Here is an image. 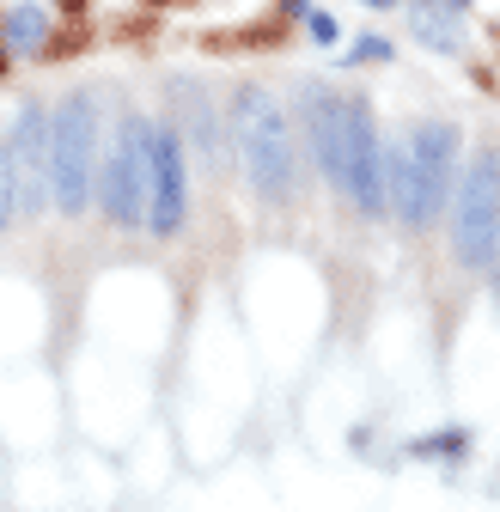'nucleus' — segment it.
I'll return each mask as SVG.
<instances>
[{
  "label": "nucleus",
  "mask_w": 500,
  "mask_h": 512,
  "mask_svg": "<svg viewBox=\"0 0 500 512\" xmlns=\"http://www.w3.org/2000/svg\"><path fill=\"white\" fill-rule=\"evenodd\" d=\"M458 128L452 122H415L403 147L385 159V189H391V208L409 220V226H427L440 220L446 202L458 196Z\"/></svg>",
  "instance_id": "f257e3e1"
},
{
  "label": "nucleus",
  "mask_w": 500,
  "mask_h": 512,
  "mask_svg": "<svg viewBox=\"0 0 500 512\" xmlns=\"http://www.w3.org/2000/svg\"><path fill=\"white\" fill-rule=\"evenodd\" d=\"M232 135H238V153H244V171L257 183V196L269 202H287L293 196V135H287V116L281 104L263 92V86H238L232 92Z\"/></svg>",
  "instance_id": "f03ea898"
},
{
  "label": "nucleus",
  "mask_w": 500,
  "mask_h": 512,
  "mask_svg": "<svg viewBox=\"0 0 500 512\" xmlns=\"http://www.w3.org/2000/svg\"><path fill=\"white\" fill-rule=\"evenodd\" d=\"M98 110L86 92L61 98V110L49 116V183H55V208L61 214H80L98 189Z\"/></svg>",
  "instance_id": "7ed1b4c3"
},
{
  "label": "nucleus",
  "mask_w": 500,
  "mask_h": 512,
  "mask_svg": "<svg viewBox=\"0 0 500 512\" xmlns=\"http://www.w3.org/2000/svg\"><path fill=\"white\" fill-rule=\"evenodd\" d=\"M153 128L147 116H122L116 135L98 165V202L116 226H141L147 220V183H153Z\"/></svg>",
  "instance_id": "20e7f679"
},
{
  "label": "nucleus",
  "mask_w": 500,
  "mask_h": 512,
  "mask_svg": "<svg viewBox=\"0 0 500 512\" xmlns=\"http://www.w3.org/2000/svg\"><path fill=\"white\" fill-rule=\"evenodd\" d=\"M452 232L458 256L470 269H488L500 250V153H476L458 177V202H452Z\"/></svg>",
  "instance_id": "39448f33"
},
{
  "label": "nucleus",
  "mask_w": 500,
  "mask_h": 512,
  "mask_svg": "<svg viewBox=\"0 0 500 512\" xmlns=\"http://www.w3.org/2000/svg\"><path fill=\"white\" fill-rule=\"evenodd\" d=\"M342 116H348V196L360 214L379 220L391 208V189H385V147L372 135V116L360 98H342Z\"/></svg>",
  "instance_id": "423d86ee"
},
{
  "label": "nucleus",
  "mask_w": 500,
  "mask_h": 512,
  "mask_svg": "<svg viewBox=\"0 0 500 512\" xmlns=\"http://www.w3.org/2000/svg\"><path fill=\"white\" fill-rule=\"evenodd\" d=\"M183 196H190V177H183V135L171 122L153 128V183H147V226L159 238H171L183 226Z\"/></svg>",
  "instance_id": "0eeeda50"
},
{
  "label": "nucleus",
  "mask_w": 500,
  "mask_h": 512,
  "mask_svg": "<svg viewBox=\"0 0 500 512\" xmlns=\"http://www.w3.org/2000/svg\"><path fill=\"white\" fill-rule=\"evenodd\" d=\"M19 183H25V153H19V135H7L0 141V232L19 214Z\"/></svg>",
  "instance_id": "6e6552de"
},
{
  "label": "nucleus",
  "mask_w": 500,
  "mask_h": 512,
  "mask_svg": "<svg viewBox=\"0 0 500 512\" xmlns=\"http://www.w3.org/2000/svg\"><path fill=\"white\" fill-rule=\"evenodd\" d=\"M7 49H43L49 43V7H37V0H25V7L7 13Z\"/></svg>",
  "instance_id": "1a4fd4ad"
},
{
  "label": "nucleus",
  "mask_w": 500,
  "mask_h": 512,
  "mask_svg": "<svg viewBox=\"0 0 500 512\" xmlns=\"http://www.w3.org/2000/svg\"><path fill=\"white\" fill-rule=\"evenodd\" d=\"M177 92H183V104H190V110H183V122L196 128V141H202V153H214L220 141H214V110H208V98H202L196 86H177Z\"/></svg>",
  "instance_id": "9d476101"
},
{
  "label": "nucleus",
  "mask_w": 500,
  "mask_h": 512,
  "mask_svg": "<svg viewBox=\"0 0 500 512\" xmlns=\"http://www.w3.org/2000/svg\"><path fill=\"white\" fill-rule=\"evenodd\" d=\"M464 445H470V433H458V427H452V433H427V439H415L409 452H415V458H458Z\"/></svg>",
  "instance_id": "9b49d317"
},
{
  "label": "nucleus",
  "mask_w": 500,
  "mask_h": 512,
  "mask_svg": "<svg viewBox=\"0 0 500 512\" xmlns=\"http://www.w3.org/2000/svg\"><path fill=\"white\" fill-rule=\"evenodd\" d=\"M415 37H427V43H440V49H452V25H440V19H427V13H415Z\"/></svg>",
  "instance_id": "f8f14e48"
},
{
  "label": "nucleus",
  "mask_w": 500,
  "mask_h": 512,
  "mask_svg": "<svg viewBox=\"0 0 500 512\" xmlns=\"http://www.w3.org/2000/svg\"><path fill=\"white\" fill-rule=\"evenodd\" d=\"M354 61H391V43L385 37H360L354 43Z\"/></svg>",
  "instance_id": "ddd939ff"
},
{
  "label": "nucleus",
  "mask_w": 500,
  "mask_h": 512,
  "mask_svg": "<svg viewBox=\"0 0 500 512\" xmlns=\"http://www.w3.org/2000/svg\"><path fill=\"white\" fill-rule=\"evenodd\" d=\"M305 31L318 37V43H336V19L330 13H305Z\"/></svg>",
  "instance_id": "4468645a"
},
{
  "label": "nucleus",
  "mask_w": 500,
  "mask_h": 512,
  "mask_svg": "<svg viewBox=\"0 0 500 512\" xmlns=\"http://www.w3.org/2000/svg\"><path fill=\"white\" fill-rule=\"evenodd\" d=\"M366 7H391V0H366Z\"/></svg>",
  "instance_id": "2eb2a0df"
},
{
  "label": "nucleus",
  "mask_w": 500,
  "mask_h": 512,
  "mask_svg": "<svg viewBox=\"0 0 500 512\" xmlns=\"http://www.w3.org/2000/svg\"><path fill=\"white\" fill-rule=\"evenodd\" d=\"M0 74H7V61H0Z\"/></svg>",
  "instance_id": "dca6fc26"
},
{
  "label": "nucleus",
  "mask_w": 500,
  "mask_h": 512,
  "mask_svg": "<svg viewBox=\"0 0 500 512\" xmlns=\"http://www.w3.org/2000/svg\"><path fill=\"white\" fill-rule=\"evenodd\" d=\"M153 7H165V0H153Z\"/></svg>",
  "instance_id": "f3484780"
}]
</instances>
